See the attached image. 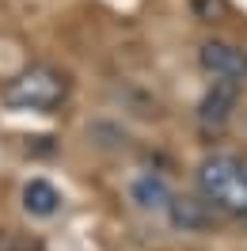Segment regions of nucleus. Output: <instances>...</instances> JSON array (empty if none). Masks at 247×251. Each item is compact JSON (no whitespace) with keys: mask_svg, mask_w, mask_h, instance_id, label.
<instances>
[{"mask_svg":"<svg viewBox=\"0 0 247 251\" xmlns=\"http://www.w3.org/2000/svg\"><path fill=\"white\" fill-rule=\"evenodd\" d=\"M23 209L31 213V217H53L57 209H61V194L53 183L46 179H31L27 187H23Z\"/></svg>","mask_w":247,"mask_h":251,"instance_id":"7","label":"nucleus"},{"mask_svg":"<svg viewBox=\"0 0 247 251\" xmlns=\"http://www.w3.org/2000/svg\"><path fill=\"white\" fill-rule=\"evenodd\" d=\"M129 198H133V205L137 209H145V213H168V205H171V187L160 179V175H137L133 183H129Z\"/></svg>","mask_w":247,"mask_h":251,"instance_id":"5","label":"nucleus"},{"mask_svg":"<svg viewBox=\"0 0 247 251\" xmlns=\"http://www.w3.org/2000/svg\"><path fill=\"white\" fill-rule=\"evenodd\" d=\"M194 183H198V198L209 209L247 221V164L240 156H232V152L201 156Z\"/></svg>","mask_w":247,"mask_h":251,"instance_id":"1","label":"nucleus"},{"mask_svg":"<svg viewBox=\"0 0 247 251\" xmlns=\"http://www.w3.org/2000/svg\"><path fill=\"white\" fill-rule=\"evenodd\" d=\"M168 217H171V225L175 228H183V232H201L209 221H213V209L201 202V198H194V194H175L171 198V205H168Z\"/></svg>","mask_w":247,"mask_h":251,"instance_id":"6","label":"nucleus"},{"mask_svg":"<svg viewBox=\"0 0 247 251\" xmlns=\"http://www.w3.org/2000/svg\"><path fill=\"white\" fill-rule=\"evenodd\" d=\"M0 99L12 110H34V114H49L69 99V76L53 65H27L23 73L8 80L0 88Z\"/></svg>","mask_w":247,"mask_h":251,"instance_id":"2","label":"nucleus"},{"mask_svg":"<svg viewBox=\"0 0 247 251\" xmlns=\"http://www.w3.org/2000/svg\"><path fill=\"white\" fill-rule=\"evenodd\" d=\"M198 65L221 84H236V88L247 84V53L224 38H205L198 46Z\"/></svg>","mask_w":247,"mask_h":251,"instance_id":"3","label":"nucleus"},{"mask_svg":"<svg viewBox=\"0 0 247 251\" xmlns=\"http://www.w3.org/2000/svg\"><path fill=\"white\" fill-rule=\"evenodd\" d=\"M244 88H236V84H221L213 80V88L201 95L198 103V126L201 129H221V126L232 118V110H236V99H240Z\"/></svg>","mask_w":247,"mask_h":251,"instance_id":"4","label":"nucleus"}]
</instances>
